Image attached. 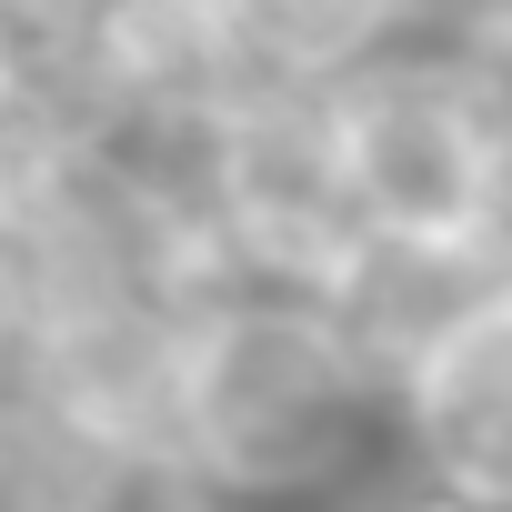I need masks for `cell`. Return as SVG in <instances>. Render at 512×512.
I'll return each mask as SVG.
<instances>
[{
  "instance_id": "cell-1",
  "label": "cell",
  "mask_w": 512,
  "mask_h": 512,
  "mask_svg": "<svg viewBox=\"0 0 512 512\" xmlns=\"http://www.w3.org/2000/svg\"><path fill=\"white\" fill-rule=\"evenodd\" d=\"M372 372L342 352L312 292H251L221 282L181 302L171 342V452H191L231 502H292L322 492L362 452Z\"/></svg>"
},
{
  "instance_id": "cell-2",
  "label": "cell",
  "mask_w": 512,
  "mask_h": 512,
  "mask_svg": "<svg viewBox=\"0 0 512 512\" xmlns=\"http://www.w3.org/2000/svg\"><path fill=\"white\" fill-rule=\"evenodd\" d=\"M332 131L362 231L512 251V71L392 41L332 81Z\"/></svg>"
},
{
  "instance_id": "cell-3",
  "label": "cell",
  "mask_w": 512,
  "mask_h": 512,
  "mask_svg": "<svg viewBox=\"0 0 512 512\" xmlns=\"http://www.w3.org/2000/svg\"><path fill=\"white\" fill-rule=\"evenodd\" d=\"M392 402H402V432L422 452V482H442L472 512H512V262L392 382Z\"/></svg>"
},
{
  "instance_id": "cell-4",
  "label": "cell",
  "mask_w": 512,
  "mask_h": 512,
  "mask_svg": "<svg viewBox=\"0 0 512 512\" xmlns=\"http://www.w3.org/2000/svg\"><path fill=\"white\" fill-rule=\"evenodd\" d=\"M402 11L412 0H221L262 81H342L352 61L402 41Z\"/></svg>"
},
{
  "instance_id": "cell-5",
  "label": "cell",
  "mask_w": 512,
  "mask_h": 512,
  "mask_svg": "<svg viewBox=\"0 0 512 512\" xmlns=\"http://www.w3.org/2000/svg\"><path fill=\"white\" fill-rule=\"evenodd\" d=\"M0 512H91V502H71V492H0Z\"/></svg>"
}]
</instances>
